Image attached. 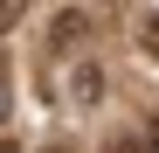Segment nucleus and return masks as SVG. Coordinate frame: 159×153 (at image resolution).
I'll return each mask as SVG.
<instances>
[{
    "label": "nucleus",
    "mask_w": 159,
    "mask_h": 153,
    "mask_svg": "<svg viewBox=\"0 0 159 153\" xmlns=\"http://www.w3.org/2000/svg\"><path fill=\"white\" fill-rule=\"evenodd\" d=\"M48 70H56V105H62V111L90 118V111L104 105V63H90V56H56Z\"/></svg>",
    "instance_id": "obj_1"
},
{
    "label": "nucleus",
    "mask_w": 159,
    "mask_h": 153,
    "mask_svg": "<svg viewBox=\"0 0 159 153\" xmlns=\"http://www.w3.org/2000/svg\"><path fill=\"white\" fill-rule=\"evenodd\" d=\"M83 35H90V14H83V7H62V14H56V28H48V56H69Z\"/></svg>",
    "instance_id": "obj_2"
},
{
    "label": "nucleus",
    "mask_w": 159,
    "mask_h": 153,
    "mask_svg": "<svg viewBox=\"0 0 159 153\" xmlns=\"http://www.w3.org/2000/svg\"><path fill=\"white\" fill-rule=\"evenodd\" d=\"M139 49L159 56V14H139Z\"/></svg>",
    "instance_id": "obj_3"
},
{
    "label": "nucleus",
    "mask_w": 159,
    "mask_h": 153,
    "mask_svg": "<svg viewBox=\"0 0 159 153\" xmlns=\"http://www.w3.org/2000/svg\"><path fill=\"white\" fill-rule=\"evenodd\" d=\"M21 14H28V0H0V35H14V28H21Z\"/></svg>",
    "instance_id": "obj_4"
},
{
    "label": "nucleus",
    "mask_w": 159,
    "mask_h": 153,
    "mask_svg": "<svg viewBox=\"0 0 159 153\" xmlns=\"http://www.w3.org/2000/svg\"><path fill=\"white\" fill-rule=\"evenodd\" d=\"M28 153H76L69 139H48V146H28Z\"/></svg>",
    "instance_id": "obj_5"
},
{
    "label": "nucleus",
    "mask_w": 159,
    "mask_h": 153,
    "mask_svg": "<svg viewBox=\"0 0 159 153\" xmlns=\"http://www.w3.org/2000/svg\"><path fill=\"white\" fill-rule=\"evenodd\" d=\"M7 111H14V97H7V76H0V118H7Z\"/></svg>",
    "instance_id": "obj_6"
},
{
    "label": "nucleus",
    "mask_w": 159,
    "mask_h": 153,
    "mask_svg": "<svg viewBox=\"0 0 159 153\" xmlns=\"http://www.w3.org/2000/svg\"><path fill=\"white\" fill-rule=\"evenodd\" d=\"M139 146H159V118H152V132H145V139H139Z\"/></svg>",
    "instance_id": "obj_7"
},
{
    "label": "nucleus",
    "mask_w": 159,
    "mask_h": 153,
    "mask_svg": "<svg viewBox=\"0 0 159 153\" xmlns=\"http://www.w3.org/2000/svg\"><path fill=\"white\" fill-rule=\"evenodd\" d=\"M0 153H21V146H7V139H0Z\"/></svg>",
    "instance_id": "obj_8"
}]
</instances>
